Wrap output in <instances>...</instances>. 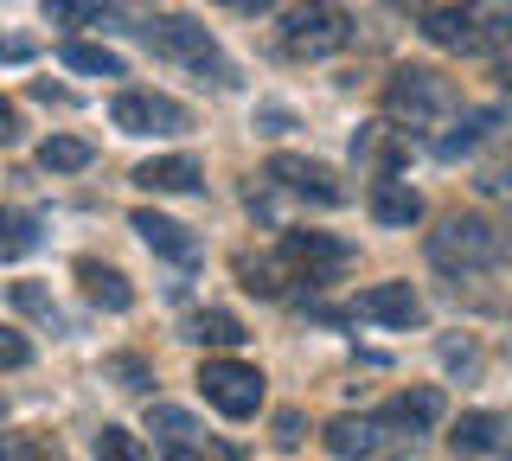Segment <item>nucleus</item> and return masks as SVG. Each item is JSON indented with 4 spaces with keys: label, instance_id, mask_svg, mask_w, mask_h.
I'll return each mask as SVG.
<instances>
[{
    "label": "nucleus",
    "instance_id": "f257e3e1",
    "mask_svg": "<svg viewBox=\"0 0 512 461\" xmlns=\"http://www.w3.org/2000/svg\"><path fill=\"white\" fill-rule=\"evenodd\" d=\"M429 263L442 276H480V269H500L512 263V218H493V212H455L429 231Z\"/></svg>",
    "mask_w": 512,
    "mask_h": 461
},
{
    "label": "nucleus",
    "instance_id": "f03ea898",
    "mask_svg": "<svg viewBox=\"0 0 512 461\" xmlns=\"http://www.w3.org/2000/svg\"><path fill=\"white\" fill-rule=\"evenodd\" d=\"M423 39L455 58H500L512 52V0H455L423 13Z\"/></svg>",
    "mask_w": 512,
    "mask_h": 461
},
{
    "label": "nucleus",
    "instance_id": "7ed1b4c3",
    "mask_svg": "<svg viewBox=\"0 0 512 461\" xmlns=\"http://www.w3.org/2000/svg\"><path fill=\"white\" fill-rule=\"evenodd\" d=\"M141 39H148V52H154V58H167V65L192 71L199 84H212V90H231V84H237V71H231V58L218 52V39L205 33L199 20H186V13L148 20V26H141Z\"/></svg>",
    "mask_w": 512,
    "mask_h": 461
},
{
    "label": "nucleus",
    "instance_id": "20e7f679",
    "mask_svg": "<svg viewBox=\"0 0 512 461\" xmlns=\"http://www.w3.org/2000/svg\"><path fill=\"white\" fill-rule=\"evenodd\" d=\"M455 109V77H442L436 65H397L384 77V116L397 129H436Z\"/></svg>",
    "mask_w": 512,
    "mask_h": 461
},
{
    "label": "nucleus",
    "instance_id": "39448f33",
    "mask_svg": "<svg viewBox=\"0 0 512 461\" xmlns=\"http://www.w3.org/2000/svg\"><path fill=\"white\" fill-rule=\"evenodd\" d=\"M276 39H282V52H288V58H301V65H320V58L346 52V39H352V13L340 7V0H295V7L282 13Z\"/></svg>",
    "mask_w": 512,
    "mask_h": 461
},
{
    "label": "nucleus",
    "instance_id": "423d86ee",
    "mask_svg": "<svg viewBox=\"0 0 512 461\" xmlns=\"http://www.w3.org/2000/svg\"><path fill=\"white\" fill-rule=\"evenodd\" d=\"M199 391H205V404L218 410V417H231V423H244V417H256L263 410V372L256 365H244V359H205L199 365Z\"/></svg>",
    "mask_w": 512,
    "mask_h": 461
},
{
    "label": "nucleus",
    "instance_id": "0eeeda50",
    "mask_svg": "<svg viewBox=\"0 0 512 461\" xmlns=\"http://www.w3.org/2000/svg\"><path fill=\"white\" fill-rule=\"evenodd\" d=\"M109 122H116L122 135H186L192 109L180 97H167V90H122V97L109 103Z\"/></svg>",
    "mask_w": 512,
    "mask_h": 461
},
{
    "label": "nucleus",
    "instance_id": "6e6552de",
    "mask_svg": "<svg viewBox=\"0 0 512 461\" xmlns=\"http://www.w3.org/2000/svg\"><path fill=\"white\" fill-rule=\"evenodd\" d=\"M269 180H276L282 193L320 205V212H333V205L352 199L346 186H340V173H333L327 161H308V154H269Z\"/></svg>",
    "mask_w": 512,
    "mask_h": 461
},
{
    "label": "nucleus",
    "instance_id": "1a4fd4ad",
    "mask_svg": "<svg viewBox=\"0 0 512 461\" xmlns=\"http://www.w3.org/2000/svg\"><path fill=\"white\" fill-rule=\"evenodd\" d=\"M276 257L288 263L295 282H327V276H340V269L352 263V244L346 237H327V231H288Z\"/></svg>",
    "mask_w": 512,
    "mask_h": 461
},
{
    "label": "nucleus",
    "instance_id": "9d476101",
    "mask_svg": "<svg viewBox=\"0 0 512 461\" xmlns=\"http://www.w3.org/2000/svg\"><path fill=\"white\" fill-rule=\"evenodd\" d=\"M352 314L378 327H423V295L410 282H372V289L352 295Z\"/></svg>",
    "mask_w": 512,
    "mask_h": 461
},
{
    "label": "nucleus",
    "instance_id": "9b49d317",
    "mask_svg": "<svg viewBox=\"0 0 512 461\" xmlns=\"http://www.w3.org/2000/svg\"><path fill=\"white\" fill-rule=\"evenodd\" d=\"M404 154H410V141H404V129H397V122H365V129L352 135V161L372 167L378 180H397Z\"/></svg>",
    "mask_w": 512,
    "mask_h": 461
},
{
    "label": "nucleus",
    "instance_id": "f8f14e48",
    "mask_svg": "<svg viewBox=\"0 0 512 461\" xmlns=\"http://www.w3.org/2000/svg\"><path fill=\"white\" fill-rule=\"evenodd\" d=\"M160 0H45L52 26H90V20H154Z\"/></svg>",
    "mask_w": 512,
    "mask_h": 461
},
{
    "label": "nucleus",
    "instance_id": "ddd939ff",
    "mask_svg": "<svg viewBox=\"0 0 512 461\" xmlns=\"http://www.w3.org/2000/svg\"><path fill=\"white\" fill-rule=\"evenodd\" d=\"M128 225H135V231H141V244L160 250L167 263H180V269L199 263V237H192L186 225H173V218H160V212H148V205H141V212L128 218Z\"/></svg>",
    "mask_w": 512,
    "mask_h": 461
},
{
    "label": "nucleus",
    "instance_id": "4468645a",
    "mask_svg": "<svg viewBox=\"0 0 512 461\" xmlns=\"http://www.w3.org/2000/svg\"><path fill=\"white\" fill-rule=\"evenodd\" d=\"M384 417H333L327 429H320V442H327L340 461H372L378 455V442H384Z\"/></svg>",
    "mask_w": 512,
    "mask_h": 461
},
{
    "label": "nucleus",
    "instance_id": "2eb2a0df",
    "mask_svg": "<svg viewBox=\"0 0 512 461\" xmlns=\"http://www.w3.org/2000/svg\"><path fill=\"white\" fill-rule=\"evenodd\" d=\"M199 180H205V167L192 154H154V161L135 167L141 193H199Z\"/></svg>",
    "mask_w": 512,
    "mask_h": 461
},
{
    "label": "nucleus",
    "instance_id": "dca6fc26",
    "mask_svg": "<svg viewBox=\"0 0 512 461\" xmlns=\"http://www.w3.org/2000/svg\"><path fill=\"white\" fill-rule=\"evenodd\" d=\"M365 205H372V218L384 231H410L416 218H423V193L404 180H372V193H365Z\"/></svg>",
    "mask_w": 512,
    "mask_h": 461
},
{
    "label": "nucleus",
    "instance_id": "f3484780",
    "mask_svg": "<svg viewBox=\"0 0 512 461\" xmlns=\"http://www.w3.org/2000/svg\"><path fill=\"white\" fill-rule=\"evenodd\" d=\"M500 129H506V109H468L448 135H436V154L442 161H461V154H474L480 141H493Z\"/></svg>",
    "mask_w": 512,
    "mask_h": 461
},
{
    "label": "nucleus",
    "instance_id": "a211bd4d",
    "mask_svg": "<svg viewBox=\"0 0 512 461\" xmlns=\"http://www.w3.org/2000/svg\"><path fill=\"white\" fill-rule=\"evenodd\" d=\"M77 282H84V295L96 301V308H109V314H128V308H135L128 276H122V269H109V263H96V257H77Z\"/></svg>",
    "mask_w": 512,
    "mask_h": 461
},
{
    "label": "nucleus",
    "instance_id": "6ab92c4d",
    "mask_svg": "<svg viewBox=\"0 0 512 461\" xmlns=\"http://www.w3.org/2000/svg\"><path fill=\"white\" fill-rule=\"evenodd\" d=\"M391 429H436L442 423V391L436 385H416V391H404L397 404H384L378 410Z\"/></svg>",
    "mask_w": 512,
    "mask_h": 461
},
{
    "label": "nucleus",
    "instance_id": "aec40b11",
    "mask_svg": "<svg viewBox=\"0 0 512 461\" xmlns=\"http://www.w3.org/2000/svg\"><path fill=\"white\" fill-rule=\"evenodd\" d=\"M500 436H506V417H500V410H461L448 442H455L461 455H487V449H500Z\"/></svg>",
    "mask_w": 512,
    "mask_h": 461
},
{
    "label": "nucleus",
    "instance_id": "412c9836",
    "mask_svg": "<svg viewBox=\"0 0 512 461\" xmlns=\"http://www.w3.org/2000/svg\"><path fill=\"white\" fill-rule=\"evenodd\" d=\"M39 250V218L20 205H0V263H20Z\"/></svg>",
    "mask_w": 512,
    "mask_h": 461
},
{
    "label": "nucleus",
    "instance_id": "4be33fe9",
    "mask_svg": "<svg viewBox=\"0 0 512 461\" xmlns=\"http://www.w3.org/2000/svg\"><path fill=\"white\" fill-rule=\"evenodd\" d=\"M186 340H199V346H244V321H237L231 308H199L186 321Z\"/></svg>",
    "mask_w": 512,
    "mask_h": 461
},
{
    "label": "nucleus",
    "instance_id": "5701e85b",
    "mask_svg": "<svg viewBox=\"0 0 512 461\" xmlns=\"http://www.w3.org/2000/svg\"><path fill=\"white\" fill-rule=\"evenodd\" d=\"M90 161H96V148H90L84 135H52V141L39 148V167H45V173H84Z\"/></svg>",
    "mask_w": 512,
    "mask_h": 461
},
{
    "label": "nucleus",
    "instance_id": "b1692460",
    "mask_svg": "<svg viewBox=\"0 0 512 461\" xmlns=\"http://www.w3.org/2000/svg\"><path fill=\"white\" fill-rule=\"evenodd\" d=\"M237 282L250 295H282V282H295V276H288L282 257H237Z\"/></svg>",
    "mask_w": 512,
    "mask_h": 461
},
{
    "label": "nucleus",
    "instance_id": "393cba45",
    "mask_svg": "<svg viewBox=\"0 0 512 461\" xmlns=\"http://www.w3.org/2000/svg\"><path fill=\"white\" fill-rule=\"evenodd\" d=\"M58 58H64V71H84V77H122V58L109 52V45H84V39H71Z\"/></svg>",
    "mask_w": 512,
    "mask_h": 461
},
{
    "label": "nucleus",
    "instance_id": "a878e982",
    "mask_svg": "<svg viewBox=\"0 0 512 461\" xmlns=\"http://www.w3.org/2000/svg\"><path fill=\"white\" fill-rule=\"evenodd\" d=\"M90 461H148V449H141V436L135 429H96V442H90Z\"/></svg>",
    "mask_w": 512,
    "mask_h": 461
},
{
    "label": "nucleus",
    "instance_id": "bb28decb",
    "mask_svg": "<svg viewBox=\"0 0 512 461\" xmlns=\"http://www.w3.org/2000/svg\"><path fill=\"white\" fill-rule=\"evenodd\" d=\"M160 461H237V449H218L205 436H186V442H160Z\"/></svg>",
    "mask_w": 512,
    "mask_h": 461
},
{
    "label": "nucleus",
    "instance_id": "cd10ccee",
    "mask_svg": "<svg viewBox=\"0 0 512 461\" xmlns=\"http://www.w3.org/2000/svg\"><path fill=\"white\" fill-rule=\"evenodd\" d=\"M148 429H154L160 442H186V436H199V423H192L186 410H173V404H154V410H148Z\"/></svg>",
    "mask_w": 512,
    "mask_h": 461
},
{
    "label": "nucleus",
    "instance_id": "c85d7f7f",
    "mask_svg": "<svg viewBox=\"0 0 512 461\" xmlns=\"http://www.w3.org/2000/svg\"><path fill=\"white\" fill-rule=\"evenodd\" d=\"M103 378H122V391H148V385H154L148 359H135V353H116V359H103Z\"/></svg>",
    "mask_w": 512,
    "mask_h": 461
},
{
    "label": "nucleus",
    "instance_id": "c756f323",
    "mask_svg": "<svg viewBox=\"0 0 512 461\" xmlns=\"http://www.w3.org/2000/svg\"><path fill=\"white\" fill-rule=\"evenodd\" d=\"M0 461H58V442H45V436H0Z\"/></svg>",
    "mask_w": 512,
    "mask_h": 461
},
{
    "label": "nucleus",
    "instance_id": "7c9ffc66",
    "mask_svg": "<svg viewBox=\"0 0 512 461\" xmlns=\"http://www.w3.org/2000/svg\"><path fill=\"white\" fill-rule=\"evenodd\" d=\"M13 308H26L32 321H52L58 327V308H52V295H45L39 282H13Z\"/></svg>",
    "mask_w": 512,
    "mask_h": 461
},
{
    "label": "nucleus",
    "instance_id": "2f4dec72",
    "mask_svg": "<svg viewBox=\"0 0 512 461\" xmlns=\"http://www.w3.org/2000/svg\"><path fill=\"white\" fill-rule=\"evenodd\" d=\"M0 365H7V372H20V365H32V346H26L13 327H0Z\"/></svg>",
    "mask_w": 512,
    "mask_h": 461
},
{
    "label": "nucleus",
    "instance_id": "473e14b6",
    "mask_svg": "<svg viewBox=\"0 0 512 461\" xmlns=\"http://www.w3.org/2000/svg\"><path fill=\"white\" fill-rule=\"evenodd\" d=\"M276 442H282V449H288V442H301V417H295V410H282V417H276Z\"/></svg>",
    "mask_w": 512,
    "mask_h": 461
},
{
    "label": "nucleus",
    "instance_id": "72a5a7b5",
    "mask_svg": "<svg viewBox=\"0 0 512 461\" xmlns=\"http://www.w3.org/2000/svg\"><path fill=\"white\" fill-rule=\"evenodd\" d=\"M480 186H487V193H506V199H512V161H506V167H493Z\"/></svg>",
    "mask_w": 512,
    "mask_h": 461
},
{
    "label": "nucleus",
    "instance_id": "f704fd0d",
    "mask_svg": "<svg viewBox=\"0 0 512 461\" xmlns=\"http://www.w3.org/2000/svg\"><path fill=\"white\" fill-rule=\"evenodd\" d=\"M13 135H20V116H13V103L7 97H0V148H7V141Z\"/></svg>",
    "mask_w": 512,
    "mask_h": 461
},
{
    "label": "nucleus",
    "instance_id": "c9c22d12",
    "mask_svg": "<svg viewBox=\"0 0 512 461\" xmlns=\"http://www.w3.org/2000/svg\"><path fill=\"white\" fill-rule=\"evenodd\" d=\"M0 58H13V65H20V58H32V45L26 39H0Z\"/></svg>",
    "mask_w": 512,
    "mask_h": 461
},
{
    "label": "nucleus",
    "instance_id": "e433bc0d",
    "mask_svg": "<svg viewBox=\"0 0 512 461\" xmlns=\"http://www.w3.org/2000/svg\"><path fill=\"white\" fill-rule=\"evenodd\" d=\"M218 7H237V13H269V0H218Z\"/></svg>",
    "mask_w": 512,
    "mask_h": 461
},
{
    "label": "nucleus",
    "instance_id": "4c0bfd02",
    "mask_svg": "<svg viewBox=\"0 0 512 461\" xmlns=\"http://www.w3.org/2000/svg\"><path fill=\"white\" fill-rule=\"evenodd\" d=\"M500 84L512 90V52H500Z\"/></svg>",
    "mask_w": 512,
    "mask_h": 461
},
{
    "label": "nucleus",
    "instance_id": "58836bf2",
    "mask_svg": "<svg viewBox=\"0 0 512 461\" xmlns=\"http://www.w3.org/2000/svg\"><path fill=\"white\" fill-rule=\"evenodd\" d=\"M0 410H7V404H0Z\"/></svg>",
    "mask_w": 512,
    "mask_h": 461
}]
</instances>
